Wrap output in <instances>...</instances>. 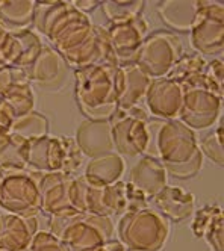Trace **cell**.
<instances>
[{"mask_svg": "<svg viewBox=\"0 0 224 251\" xmlns=\"http://www.w3.org/2000/svg\"><path fill=\"white\" fill-rule=\"evenodd\" d=\"M28 251H67L59 239L50 231H36Z\"/></svg>", "mask_w": 224, "mask_h": 251, "instance_id": "836d02e7", "label": "cell"}, {"mask_svg": "<svg viewBox=\"0 0 224 251\" xmlns=\"http://www.w3.org/2000/svg\"><path fill=\"white\" fill-rule=\"evenodd\" d=\"M49 120L36 111H32L30 114L18 118L12 123L11 132L20 135L23 138L29 139H35V138H41L49 135Z\"/></svg>", "mask_w": 224, "mask_h": 251, "instance_id": "83f0119b", "label": "cell"}, {"mask_svg": "<svg viewBox=\"0 0 224 251\" xmlns=\"http://www.w3.org/2000/svg\"><path fill=\"white\" fill-rule=\"evenodd\" d=\"M29 141L14 132L0 139V168L9 171L28 170Z\"/></svg>", "mask_w": 224, "mask_h": 251, "instance_id": "d4e9b609", "label": "cell"}, {"mask_svg": "<svg viewBox=\"0 0 224 251\" xmlns=\"http://www.w3.org/2000/svg\"><path fill=\"white\" fill-rule=\"evenodd\" d=\"M198 149L203 156H206L211 162L218 167L224 165V150H223V126L220 124L218 129L206 135L201 142H198Z\"/></svg>", "mask_w": 224, "mask_h": 251, "instance_id": "f546056e", "label": "cell"}, {"mask_svg": "<svg viewBox=\"0 0 224 251\" xmlns=\"http://www.w3.org/2000/svg\"><path fill=\"white\" fill-rule=\"evenodd\" d=\"M68 65L62 56L52 46L43 44L33 62L25 70L29 82H33L41 88L59 86L67 75Z\"/></svg>", "mask_w": 224, "mask_h": 251, "instance_id": "5bb4252c", "label": "cell"}, {"mask_svg": "<svg viewBox=\"0 0 224 251\" xmlns=\"http://www.w3.org/2000/svg\"><path fill=\"white\" fill-rule=\"evenodd\" d=\"M223 217V210L220 206L214 204V206H204L201 209H198L194 215V220L191 223V230L194 233V236L197 238H203L204 231H206L218 218Z\"/></svg>", "mask_w": 224, "mask_h": 251, "instance_id": "4dcf8cb0", "label": "cell"}, {"mask_svg": "<svg viewBox=\"0 0 224 251\" xmlns=\"http://www.w3.org/2000/svg\"><path fill=\"white\" fill-rule=\"evenodd\" d=\"M38 231V220L23 218L14 213L0 215V250L26 251Z\"/></svg>", "mask_w": 224, "mask_h": 251, "instance_id": "2e32d148", "label": "cell"}, {"mask_svg": "<svg viewBox=\"0 0 224 251\" xmlns=\"http://www.w3.org/2000/svg\"><path fill=\"white\" fill-rule=\"evenodd\" d=\"M12 123H14V118L11 112L8 111V107L0 101V139L11 132Z\"/></svg>", "mask_w": 224, "mask_h": 251, "instance_id": "8d00e7d4", "label": "cell"}, {"mask_svg": "<svg viewBox=\"0 0 224 251\" xmlns=\"http://www.w3.org/2000/svg\"><path fill=\"white\" fill-rule=\"evenodd\" d=\"M50 233L67 251H86L114 238V223L109 217L78 213L73 217H50Z\"/></svg>", "mask_w": 224, "mask_h": 251, "instance_id": "3957f363", "label": "cell"}, {"mask_svg": "<svg viewBox=\"0 0 224 251\" xmlns=\"http://www.w3.org/2000/svg\"><path fill=\"white\" fill-rule=\"evenodd\" d=\"M0 251H2V250H0Z\"/></svg>", "mask_w": 224, "mask_h": 251, "instance_id": "60d3db41", "label": "cell"}, {"mask_svg": "<svg viewBox=\"0 0 224 251\" xmlns=\"http://www.w3.org/2000/svg\"><path fill=\"white\" fill-rule=\"evenodd\" d=\"M204 73H206V76L215 85V88L218 89V93L221 96H224V79H223L224 65H223V61L221 59H214V61L208 62L206 67H204Z\"/></svg>", "mask_w": 224, "mask_h": 251, "instance_id": "d590c367", "label": "cell"}, {"mask_svg": "<svg viewBox=\"0 0 224 251\" xmlns=\"http://www.w3.org/2000/svg\"><path fill=\"white\" fill-rule=\"evenodd\" d=\"M76 101L86 120H109L117 111L118 67L94 64L74 70Z\"/></svg>", "mask_w": 224, "mask_h": 251, "instance_id": "6da1fadb", "label": "cell"}, {"mask_svg": "<svg viewBox=\"0 0 224 251\" xmlns=\"http://www.w3.org/2000/svg\"><path fill=\"white\" fill-rule=\"evenodd\" d=\"M223 217L218 218L206 231L201 239L206 241L212 251H224V230H223Z\"/></svg>", "mask_w": 224, "mask_h": 251, "instance_id": "e575fe53", "label": "cell"}, {"mask_svg": "<svg viewBox=\"0 0 224 251\" xmlns=\"http://www.w3.org/2000/svg\"><path fill=\"white\" fill-rule=\"evenodd\" d=\"M223 99L206 89H190L183 93V101L177 120L191 130L209 129L220 120Z\"/></svg>", "mask_w": 224, "mask_h": 251, "instance_id": "30bf717a", "label": "cell"}, {"mask_svg": "<svg viewBox=\"0 0 224 251\" xmlns=\"http://www.w3.org/2000/svg\"><path fill=\"white\" fill-rule=\"evenodd\" d=\"M170 235V221L150 207L121 217L118 241L129 251H161Z\"/></svg>", "mask_w": 224, "mask_h": 251, "instance_id": "277c9868", "label": "cell"}, {"mask_svg": "<svg viewBox=\"0 0 224 251\" xmlns=\"http://www.w3.org/2000/svg\"><path fill=\"white\" fill-rule=\"evenodd\" d=\"M23 55V46L15 32L0 27V68L17 67Z\"/></svg>", "mask_w": 224, "mask_h": 251, "instance_id": "f1b7e54d", "label": "cell"}, {"mask_svg": "<svg viewBox=\"0 0 224 251\" xmlns=\"http://www.w3.org/2000/svg\"><path fill=\"white\" fill-rule=\"evenodd\" d=\"M65 159V150L62 136H41L29 139V153H28V168L32 171L55 173L62 171Z\"/></svg>", "mask_w": 224, "mask_h": 251, "instance_id": "9a60e30c", "label": "cell"}, {"mask_svg": "<svg viewBox=\"0 0 224 251\" xmlns=\"http://www.w3.org/2000/svg\"><path fill=\"white\" fill-rule=\"evenodd\" d=\"M182 55L183 43L179 35L161 29L147 33L138 50L135 64L153 80L165 77Z\"/></svg>", "mask_w": 224, "mask_h": 251, "instance_id": "8992f818", "label": "cell"}, {"mask_svg": "<svg viewBox=\"0 0 224 251\" xmlns=\"http://www.w3.org/2000/svg\"><path fill=\"white\" fill-rule=\"evenodd\" d=\"M144 100L147 112L155 118L162 121L177 120L183 101V91L180 85L167 77L153 79L148 85Z\"/></svg>", "mask_w": 224, "mask_h": 251, "instance_id": "7c38bea8", "label": "cell"}, {"mask_svg": "<svg viewBox=\"0 0 224 251\" xmlns=\"http://www.w3.org/2000/svg\"><path fill=\"white\" fill-rule=\"evenodd\" d=\"M99 201L103 217L126 215L148 207V199L130 182L118 180L109 186L100 188Z\"/></svg>", "mask_w": 224, "mask_h": 251, "instance_id": "4fadbf2b", "label": "cell"}, {"mask_svg": "<svg viewBox=\"0 0 224 251\" xmlns=\"http://www.w3.org/2000/svg\"><path fill=\"white\" fill-rule=\"evenodd\" d=\"M100 6L106 20L111 25H117L142 17L145 2H142V0H130V2H121V0L111 2V0H106V2H100Z\"/></svg>", "mask_w": 224, "mask_h": 251, "instance_id": "484cf974", "label": "cell"}, {"mask_svg": "<svg viewBox=\"0 0 224 251\" xmlns=\"http://www.w3.org/2000/svg\"><path fill=\"white\" fill-rule=\"evenodd\" d=\"M2 177H3V174H2V171H0V180H2Z\"/></svg>", "mask_w": 224, "mask_h": 251, "instance_id": "ab89813d", "label": "cell"}, {"mask_svg": "<svg viewBox=\"0 0 224 251\" xmlns=\"http://www.w3.org/2000/svg\"><path fill=\"white\" fill-rule=\"evenodd\" d=\"M0 207L23 218H35L41 212V197L30 171L0 168Z\"/></svg>", "mask_w": 224, "mask_h": 251, "instance_id": "52a82bcc", "label": "cell"}, {"mask_svg": "<svg viewBox=\"0 0 224 251\" xmlns=\"http://www.w3.org/2000/svg\"><path fill=\"white\" fill-rule=\"evenodd\" d=\"M62 142H64V150H65V159H64V167H62V173L74 176L82 167L84 164V153L79 149L78 142L74 138H68V136H62Z\"/></svg>", "mask_w": 224, "mask_h": 251, "instance_id": "1f68e13d", "label": "cell"}, {"mask_svg": "<svg viewBox=\"0 0 224 251\" xmlns=\"http://www.w3.org/2000/svg\"><path fill=\"white\" fill-rule=\"evenodd\" d=\"M153 209L171 223H182L188 220L196 206L193 192L180 186H165L155 197H152Z\"/></svg>", "mask_w": 224, "mask_h": 251, "instance_id": "e0dca14e", "label": "cell"}, {"mask_svg": "<svg viewBox=\"0 0 224 251\" xmlns=\"http://www.w3.org/2000/svg\"><path fill=\"white\" fill-rule=\"evenodd\" d=\"M114 150L121 156L137 157L150 147V114L142 106L118 109L109 120Z\"/></svg>", "mask_w": 224, "mask_h": 251, "instance_id": "5b68a950", "label": "cell"}, {"mask_svg": "<svg viewBox=\"0 0 224 251\" xmlns=\"http://www.w3.org/2000/svg\"><path fill=\"white\" fill-rule=\"evenodd\" d=\"M124 167L123 157L118 153L112 151L89 159L85 167L84 177L89 185L105 188L120 180L124 173Z\"/></svg>", "mask_w": 224, "mask_h": 251, "instance_id": "7402d4cb", "label": "cell"}, {"mask_svg": "<svg viewBox=\"0 0 224 251\" xmlns=\"http://www.w3.org/2000/svg\"><path fill=\"white\" fill-rule=\"evenodd\" d=\"M155 146L162 165L185 164L200 150L196 132L179 120L161 123Z\"/></svg>", "mask_w": 224, "mask_h": 251, "instance_id": "9c48e42d", "label": "cell"}, {"mask_svg": "<svg viewBox=\"0 0 224 251\" xmlns=\"http://www.w3.org/2000/svg\"><path fill=\"white\" fill-rule=\"evenodd\" d=\"M74 139L84 156L89 159L114 151V142H112L108 120H84L78 127Z\"/></svg>", "mask_w": 224, "mask_h": 251, "instance_id": "ac0fdd59", "label": "cell"}, {"mask_svg": "<svg viewBox=\"0 0 224 251\" xmlns=\"http://www.w3.org/2000/svg\"><path fill=\"white\" fill-rule=\"evenodd\" d=\"M191 46L201 56H217L224 49V3L198 0V12L190 30Z\"/></svg>", "mask_w": 224, "mask_h": 251, "instance_id": "ba28073f", "label": "cell"}, {"mask_svg": "<svg viewBox=\"0 0 224 251\" xmlns=\"http://www.w3.org/2000/svg\"><path fill=\"white\" fill-rule=\"evenodd\" d=\"M0 101L8 107L14 121L30 114L35 106V97L29 79H22L9 85L0 93Z\"/></svg>", "mask_w": 224, "mask_h": 251, "instance_id": "cb8c5ba5", "label": "cell"}, {"mask_svg": "<svg viewBox=\"0 0 224 251\" xmlns=\"http://www.w3.org/2000/svg\"><path fill=\"white\" fill-rule=\"evenodd\" d=\"M206 64L208 61L201 55H198V53H193V55L183 53L179 58V61L173 65V68L168 71V75L165 77L176 82L177 85H183L186 80L200 75L204 70V67H206Z\"/></svg>", "mask_w": 224, "mask_h": 251, "instance_id": "4316f807", "label": "cell"}, {"mask_svg": "<svg viewBox=\"0 0 224 251\" xmlns=\"http://www.w3.org/2000/svg\"><path fill=\"white\" fill-rule=\"evenodd\" d=\"M71 5L74 6V9H78L79 12L85 14L86 12H91V11H94L97 6H100V2L99 0H81V2H71Z\"/></svg>", "mask_w": 224, "mask_h": 251, "instance_id": "74e56055", "label": "cell"}, {"mask_svg": "<svg viewBox=\"0 0 224 251\" xmlns=\"http://www.w3.org/2000/svg\"><path fill=\"white\" fill-rule=\"evenodd\" d=\"M203 159H204V156L198 150L196 153V156L193 159H190L188 162L177 164V165H164V168L168 174H171L173 177L180 178V180H186V178H191L200 173V170L203 167Z\"/></svg>", "mask_w": 224, "mask_h": 251, "instance_id": "d6a6232c", "label": "cell"}, {"mask_svg": "<svg viewBox=\"0 0 224 251\" xmlns=\"http://www.w3.org/2000/svg\"><path fill=\"white\" fill-rule=\"evenodd\" d=\"M129 182L137 186L150 201L152 197L167 186V171L158 157L144 154L130 170Z\"/></svg>", "mask_w": 224, "mask_h": 251, "instance_id": "ffe728a7", "label": "cell"}, {"mask_svg": "<svg viewBox=\"0 0 224 251\" xmlns=\"http://www.w3.org/2000/svg\"><path fill=\"white\" fill-rule=\"evenodd\" d=\"M35 0H0V27L8 32L30 29Z\"/></svg>", "mask_w": 224, "mask_h": 251, "instance_id": "603a6c76", "label": "cell"}, {"mask_svg": "<svg viewBox=\"0 0 224 251\" xmlns=\"http://www.w3.org/2000/svg\"><path fill=\"white\" fill-rule=\"evenodd\" d=\"M106 30L118 67L135 64L138 50L148 33V25L144 17L111 25Z\"/></svg>", "mask_w": 224, "mask_h": 251, "instance_id": "8fae6325", "label": "cell"}, {"mask_svg": "<svg viewBox=\"0 0 224 251\" xmlns=\"http://www.w3.org/2000/svg\"><path fill=\"white\" fill-rule=\"evenodd\" d=\"M150 82L152 79L144 75L137 64L118 67V109L141 106Z\"/></svg>", "mask_w": 224, "mask_h": 251, "instance_id": "d6986e66", "label": "cell"}, {"mask_svg": "<svg viewBox=\"0 0 224 251\" xmlns=\"http://www.w3.org/2000/svg\"><path fill=\"white\" fill-rule=\"evenodd\" d=\"M86 251H126V248L118 239H111V241H108V242H105L96 248H91Z\"/></svg>", "mask_w": 224, "mask_h": 251, "instance_id": "f35d334b", "label": "cell"}, {"mask_svg": "<svg viewBox=\"0 0 224 251\" xmlns=\"http://www.w3.org/2000/svg\"><path fill=\"white\" fill-rule=\"evenodd\" d=\"M198 12V0H165L158 6L164 25L174 33H190Z\"/></svg>", "mask_w": 224, "mask_h": 251, "instance_id": "44dd1931", "label": "cell"}, {"mask_svg": "<svg viewBox=\"0 0 224 251\" xmlns=\"http://www.w3.org/2000/svg\"><path fill=\"white\" fill-rule=\"evenodd\" d=\"M30 174L38 185L41 212L58 218L86 213L88 183L84 176L74 177L62 171H30Z\"/></svg>", "mask_w": 224, "mask_h": 251, "instance_id": "7a4b0ae2", "label": "cell"}]
</instances>
